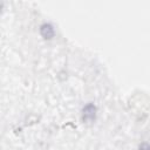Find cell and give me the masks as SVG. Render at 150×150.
I'll use <instances>...</instances> for the list:
<instances>
[{
  "mask_svg": "<svg viewBox=\"0 0 150 150\" xmlns=\"http://www.w3.org/2000/svg\"><path fill=\"white\" fill-rule=\"evenodd\" d=\"M97 115V107L94 103H88L82 109V121L84 123H93L96 120Z\"/></svg>",
  "mask_w": 150,
  "mask_h": 150,
  "instance_id": "1",
  "label": "cell"
},
{
  "mask_svg": "<svg viewBox=\"0 0 150 150\" xmlns=\"http://www.w3.org/2000/svg\"><path fill=\"white\" fill-rule=\"evenodd\" d=\"M40 34L45 40H50L54 38L55 35V30L53 25H50L49 22H45L40 26Z\"/></svg>",
  "mask_w": 150,
  "mask_h": 150,
  "instance_id": "2",
  "label": "cell"
},
{
  "mask_svg": "<svg viewBox=\"0 0 150 150\" xmlns=\"http://www.w3.org/2000/svg\"><path fill=\"white\" fill-rule=\"evenodd\" d=\"M139 150H149V145H148V143H145V142L141 143V145H139Z\"/></svg>",
  "mask_w": 150,
  "mask_h": 150,
  "instance_id": "3",
  "label": "cell"
}]
</instances>
